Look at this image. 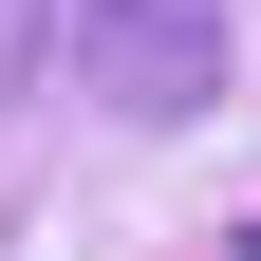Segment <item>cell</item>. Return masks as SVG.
Masks as SVG:
<instances>
[{
  "instance_id": "6da1fadb",
  "label": "cell",
  "mask_w": 261,
  "mask_h": 261,
  "mask_svg": "<svg viewBox=\"0 0 261 261\" xmlns=\"http://www.w3.org/2000/svg\"><path fill=\"white\" fill-rule=\"evenodd\" d=\"M75 38H93V93L130 130H187L224 93V0H75Z\"/></svg>"
},
{
  "instance_id": "7a4b0ae2",
  "label": "cell",
  "mask_w": 261,
  "mask_h": 261,
  "mask_svg": "<svg viewBox=\"0 0 261 261\" xmlns=\"http://www.w3.org/2000/svg\"><path fill=\"white\" fill-rule=\"evenodd\" d=\"M38 56H56V0H0V93H38Z\"/></svg>"
}]
</instances>
